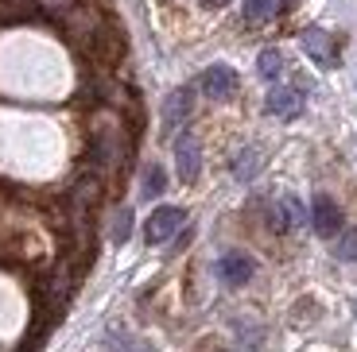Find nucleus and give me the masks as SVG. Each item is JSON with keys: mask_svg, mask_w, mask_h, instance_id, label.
Here are the masks:
<instances>
[{"mask_svg": "<svg viewBox=\"0 0 357 352\" xmlns=\"http://www.w3.org/2000/svg\"><path fill=\"white\" fill-rule=\"evenodd\" d=\"M183 225H187V209H178V205H160V209H152V217H148V225H144V237H148V244H167Z\"/></svg>", "mask_w": 357, "mask_h": 352, "instance_id": "obj_1", "label": "nucleus"}, {"mask_svg": "<svg viewBox=\"0 0 357 352\" xmlns=\"http://www.w3.org/2000/svg\"><path fill=\"white\" fill-rule=\"evenodd\" d=\"M198 89L214 101H229L233 93H237V74H233L225 62H214V66H206V74L198 78Z\"/></svg>", "mask_w": 357, "mask_h": 352, "instance_id": "obj_2", "label": "nucleus"}, {"mask_svg": "<svg viewBox=\"0 0 357 352\" xmlns=\"http://www.w3.org/2000/svg\"><path fill=\"white\" fill-rule=\"evenodd\" d=\"M175 167H178V178H183V182H195V178L202 175V143L190 132H183L175 140Z\"/></svg>", "mask_w": 357, "mask_h": 352, "instance_id": "obj_3", "label": "nucleus"}, {"mask_svg": "<svg viewBox=\"0 0 357 352\" xmlns=\"http://www.w3.org/2000/svg\"><path fill=\"white\" fill-rule=\"evenodd\" d=\"M299 43H303V51L311 54L319 66H326V70H331V66H338V47H334V39L326 35L322 27H307L303 35H299Z\"/></svg>", "mask_w": 357, "mask_h": 352, "instance_id": "obj_4", "label": "nucleus"}, {"mask_svg": "<svg viewBox=\"0 0 357 352\" xmlns=\"http://www.w3.org/2000/svg\"><path fill=\"white\" fill-rule=\"evenodd\" d=\"M190 113H195V86H183V89H175V93L163 101V128L175 132Z\"/></svg>", "mask_w": 357, "mask_h": 352, "instance_id": "obj_5", "label": "nucleus"}, {"mask_svg": "<svg viewBox=\"0 0 357 352\" xmlns=\"http://www.w3.org/2000/svg\"><path fill=\"white\" fill-rule=\"evenodd\" d=\"M311 225H314V232H319V237H338L342 213H338V205H334L326 194H319L311 202Z\"/></svg>", "mask_w": 357, "mask_h": 352, "instance_id": "obj_6", "label": "nucleus"}, {"mask_svg": "<svg viewBox=\"0 0 357 352\" xmlns=\"http://www.w3.org/2000/svg\"><path fill=\"white\" fill-rule=\"evenodd\" d=\"M268 113L280 116V120H295L303 113V93L299 89H287V86H276L268 93Z\"/></svg>", "mask_w": 357, "mask_h": 352, "instance_id": "obj_7", "label": "nucleus"}, {"mask_svg": "<svg viewBox=\"0 0 357 352\" xmlns=\"http://www.w3.org/2000/svg\"><path fill=\"white\" fill-rule=\"evenodd\" d=\"M218 271H222V279L229 282V287H241V282L252 279V259L241 255V252H229V255H222Z\"/></svg>", "mask_w": 357, "mask_h": 352, "instance_id": "obj_8", "label": "nucleus"}, {"mask_svg": "<svg viewBox=\"0 0 357 352\" xmlns=\"http://www.w3.org/2000/svg\"><path fill=\"white\" fill-rule=\"evenodd\" d=\"M272 16H276V0H245L241 8V19L249 27H264Z\"/></svg>", "mask_w": 357, "mask_h": 352, "instance_id": "obj_9", "label": "nucleus"}, {"mask_svg": "<svg viewBox=\"0 0 357 352\" xmlns=\"http://www.w3.org/2000/svg\"><path fill=\"white\" fill-rule=\"evenodd\" d=\"M280 74H284V54H280L276 47L260 51V78H264V81H276Z\"/></svg>", "mask_w": 357, "mask_h": 352, "instance_id": "obj_10", "label": "nucleus"}, {"mask_svg": "<svg viewBox=\"0 0 357 352\" xmlns=\"http://www.w3.org/2000/svg\"><path fill=\"white\" fill-rule=\"evenodd\" d=\"M257 170H260L257 151H249V147H245V151H237V155H233V175L241 178V182H245V178H252Z\"/></svg>", "mask_w": 357, "mask_h": 352, "instance_id": "obj_11", "label": "nucleus"}, {"mask_svg": "<svg viewBox=\"0 0 357 352\" xmlns=\"http://www.w3.org/2000/svg\"><path fill=\"white\" fill-rule=\"evenodd\" d=\"M163 186H167V175H163V167H148L144 170V198H160Z\"/></svg>", "mask_w": 357, "mask_h": 352, "instance_id": "obj_12", "label": "nucleus"}, {"mask_svg": "<svg viewBox=\"0 0 357 352\" xmlns=\"http://www.w3.org/2000/svg\"><path fill=\"white\" fill-rule=\"evenodd\" d=\"M338 255H346V259H357V232H346V240L338 244Z\"/></svg>", "mask_w": 357, "mask_h": 352, "instance_id": "obj_13", "label": "nucleus"}, {"mask_svg": "<svg viewBox=\"0 0 357 352\" xmlns=\"http://www.w3.org/2000/svg\"><path fill=\"white\" fill-rule=\"evenodd\" d=\"M128 229H132V213H121V217H116V240H125L128 237Z\"/></svg>", "mask_w": 357, "mask_h": 352, "instance_id": "obj_14", "label": "nucleus"}, {"mask_svg": "<svg viewBox=\"0 0 357 352\" xmlns=\"http://www.w3.org/2000/svg\"><path fill=\"white\" fill-rule=\"evenodd\" d=\"M206 8H222V4H229V0H202Z\"/></svg>", "mask_w": 357, "mask_h": 352, "instance_id": "obj_15", "label": "nucleus"}]
</instances>
